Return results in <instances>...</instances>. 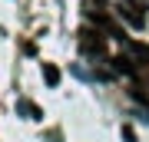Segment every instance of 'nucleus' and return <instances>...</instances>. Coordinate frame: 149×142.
<instances>
[{
    "label": "nucleus",
    "instance_id": "nucleus-1",
    "mask_svg": "<svg viewBox=\"0 0 149 142\" xmlns=\"http://www.w3.org/2000/svg\"><path fill=\"white\" fill-rule=\"evenodd\" d=\"M106 33L103 30H93V26H83L80 30V50L86 56H103V50H106V43H103Z\"/></svg>",
    "mask_w": 149,
    "mask_h": 142
},
{
    "label": "nucleus",
    "instance_id": "nucleus-2",
    "mask_svg": "<svg viewBox=\"0 0 149 142\" xmlns=\"http://www.w3.org/2000/svg\"><path fill=\"white\" fill-rule=\"evenodd\" d=\"M90 20L100 26L106 37H113V40H119V43H129V37H126V30L116 23V17H109V13H100V10H90Z\"/></svg>",
    "mask_w": 149,
    "mask_h": 142
},
{
    "label": "nucleus",
    "instance_id": "nucleus-3",
    "mask_svg": "<svg viewBox=\"0 0 149 142\" xmlns=\"http://www.w3.org/2000/svg\"><path fill=\"white\" fill-rule=\"evenodd\" d=\"M143 7L146 3H126V7H119V20H126L129 26H136V30H143L146 26V13H143Z\"/></svg>",
    "mask_w": 149,
    "mask_h": 142
},
{
    "label": "nucleus",
    "instance_id": "nucleus-4",
    "mask_svg": "<svg viewBox=\"0 0 149 142\" xmlns=\"http://www.w3.org/2000/svg\"><path fill=\"white\" fill-rule=\"evenodd\" d=\"M17 112H20L23 119H30V122H40V119H43L40 106H37V103H30V99H20V103H17Z\"/></svg>",
    "mask_w": 149,
    "mask_h": 142
},
{
    "label": "nucleus",
    "instance_id": "nucleus-5",
    "mask_svg": "<svg viewBox=\"0 0 149 142\" xmlns=\"http://www.w3.org/2000/svg\"><path fill=\"white\" fill-rule=\"evenodd\" d=\"M43 83H47V86H56L60 83V69L53 63H43Z\"/></svg>",
    "mask_w": 149,
    "mask_h": 142
},
{
    "label": "nucleus",
    "instance_id": "nucleus-6",
    "mask_svg": "<svg viewBox=\"0 0 149 142\" xmlns=\"http://www.w3.org/2000/svg\"><path fill=\"white\" fill-rule=\"evenodd\" d=\"M109 63H116V69H119V73H136V66L129 63V60H123V56H116V60H109Z\"/></svg>",
    "mask_w": 149,
    "mask_h": 142
},
{
    "label": "nucleus",
    "instance_id": "nucleus-7",
    "mask_svg": "<svg viewBox=\"0 0 149 142\" xmlns=\"http://www.w3.org/2000/svg\"><path fill=\"white\" fill-rule=\"evenodd\" d=\"M123 139H126V142H136V136H133V129H129V126H123Z\"/></svg>",
    "mask_w": 149,
    "mask_h": 142
}]
</instances>
